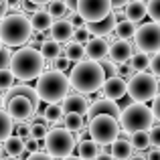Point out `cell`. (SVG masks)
<instances>
[{"label":"cell","instance_id":"1","mask_svg":"<svg viewBox=\"0 0 160 160\" xmlns=\"http://www.w3.org/2000/svg\"><path fill=\"white\" fill-rule=\"evenodd\" d=\"M103 81H106V73H103L102 65L95 61H87V59L81 63H75V67L69 73V85L81 95L99 91L103 87Z\"/></svg>","mask_w":160,"mask_h":160},{"label":"cell","instance_id":"2","mask_svg":"<svg viewBox=\"0 0 160 160\" xmlns=\"http://www.w3.org/2000/svg\"><path fill=\"white\" fill-rule=\"evenodd\" d=\"M32 37V24L24 12H8L0 20V41L4 47H22Z\"/></svg>","mask_w":160,"mask_h":160},{"label":"cell","instance_id":"3","mask_svg":"<svg viewBox=\"0 0 160 160\" xmlns=\"http://www.w3.org/2000/svg\"><path fill=\"white\" fill-rule=\"evenodd\" d=\"M14 79L20 81H31L37 79L41 73H45V59L37 49L32 47H20L16 51H12V59H10V67Z\"/></svg>","mask_w":160,"mask_h":160},{"label":"cell","instance_id":"4","mask_svg":"<svg viewBox=\"0 0 160 160\" xmlns=\"http://www.w3.org/2000/svg\"><path fill=\"white\" fill-rule=\"evenodd\" d=\"M69 77L61 71H45L37 77V95L45 103H59L69 95Z\"/></svg>","mask_w":160,"mask_h":160},{"label":"cell","instance_id":"5","mask_svg":"<svg viewBox=\"0 0 160 160\" xmlns=\"http://www.w3.org/2000/svg\"><path fill=\"white\" fill-rule=\"evenodd\" d=\"M118 122H120L122 132L130 136V134H134V132H148L156 120H154L152 109L146 106V103L132 102L120 112Z\"/></svg>","mask_w":160,"mask_h":160},{"label":"cell","instance_id":"6","mask_svg":"<svg viewBox=\"0 0 160 160\" xmlns=\"http://www.w3.org/2000/svg\"><path fill=\"white\" fill-rule=\"evenodd\" d=\"M158 85H160V81H156V77L152 73H148V71L134 73L128 79V95L132 98V102H138V103L152 102L160 93Z\"/></svg>","mask_w":160,"mask_h":160},{"label":"cell","instance_id":"7","mask_svg":"<svg viewBox=\"0 0 160 160\" xmlns=\"http://www.w3.org/2000/svg\"><path fill=\"white\" fill-rule=\"evenodd\" d=\"M87 132H89L91 140L95 144L103 146V144H113V142L120 138L122 128L118 118H109V116H98L91 118L89 124H87Z\"/></svg>","mask_w":160,"mask_h":160},{"label":"cell","instance_id":"8","mask_svg":"<svg viewBox=\"0 0 160 160\" xmlns=\"http://www.w3.org/2000/svg\"><path fill=\"white\" fill-rule=\"evenodd\" d=\"M75 146V136L71 132H67L65 128H51L45 138V152L51 158H67L73 154Z\"/></svg>","mask_w":160,"mask_h":160},{"label":"cell","instance_id":"9","mask_svg":"<svg viewBox=\"0 0 160 160\" xmlns=\"http://www.w3.org/2000/svg\"><path fill=\"white\" fill-rule=\"evenodd\" d=\"M134 47L136 51H144L154 55L160 51V24L158 22H144L136 28L134 35Z\"/></svg>","mask_w":160,"mask_h":160},{"label":"cell","instance_id":"10","mask_svg":"<svg viewBox=\"0 0 160 160\" xmlns=\"http://www.w3.org/2000/svg\"><path fill=\"white\" fill-rule=\"evenodd\" d=\"M112 0H77V8H75V12L85 20V24L99 22L108 14H112Z\"/></svg>","mask_w":160,"mask_h":160},{"label":"cell","instance_id":"11","mask_svg":"<svg viewBox=\"0 0 160 160\" xmlns=\"http://www.w3.org/2000/svg\"><path fill=\"white\" fill-rule=\"evenodd\" d=\"M6 112H8V116L12 118L14 124H24L27 120H31V118L35 116L37 109L27 98H22V95H12L6 102Z\"/></svg>","mask_w":160,"mask_h":160},{"label":"cell","instance_id":"12","mask_svg":"<svg viewBox=\"0 0 160 160\" xmlns=\"http://www.w3.org/2000/svg\"><path fill=\"white\" fill-rule=\"evenodd\" d=\"M109 55V43L103 37H91L85 43V59L87 61L102 63L103 59H108Z\"/></svg>","mask_w":160,"mask_h":160},{"label":"cell","instance_id":"13","mask_svg":"<svg viewBox=\"0 0 160 160\" xmlns=\"http://www.w3.org/2000/svg\"><path fill=\"white\" fill-rule=\"evenodd\" d=\"M136 53V47H134V43H130V41H122L118 39L116 43L109 45V61H113L116 65H122V63H128L130 59H132V55Z\"/></svg>","mask_w":160,"mask_h":160},{"label":"cell","instance_id":"14","mask_svg":"<svg viewBox=\"0 0 160 160\" xmlns=\"http://www.w3.org/2000/svg\"><path fill=\"white\" fill-rule=\"evenodd\" d=\"M120 106H118V102H112V99H95L93 103L89 106L87 109V118H98V116H109V118H120Z\"/></svg>","mask_w":160,"mask_h":160},{"label":"cell","instance_id":"15","mask_svg":"<svg viewBox=\"0 0 160 160\" xmlns=\"http://www.w3.org/2000/svg\"><path fill=\"white\" fill-rule=\"evenodd\" d=\"M103 98L106 99H112V102H118V99H122L126 93H128V81L122 77H108L106 81H103Z\"/></svg>","mask_w":160,"mask_h":160},{"label":"cell","instance_id":"16","mask_svg":"<svg viewBox=\"0 0 160 160\" xmlns=\"http://www.w3.org/2000/svg\"><path fill=\"white\" fill-rule=\"evenodd\" d=\"M73 32H75V28L71 27V22L69 20H65V18H61V20H53V24H51V28H49V39L55 41V43H71L73 41Z\"/></svg>","mask_w":160,"mask_h":160},{"label":"cell","instance_id":"17","mask_svg":"<svg viewBox=\"0 0 160 160\" xmlns=\"http://www.w3.org/2000/svg\"><path fill=\"white\" fill-rule=\"evenodd\" d=\"M63 112L65 113H79V116H87V109H89V103H87V98L81 93H69L61 103Z\"/></svg>","mask_w":160,"mask_h":160},{"label":"cell","instance_id":"18","mask_svg":"<svg viewBox=\"0 0 160 160\" xmlns=\"http://www.w3.org/2000/svg\"><path fill=\"white\" fill-rule=\"evenodd\" d=\"M116 24H118V18L112 10V14H108L103 20H99V22H89V24H85V28L89 31L91 37H103V39H106V37H109L116 31Z\"/></svg>","mask_w":160,"mask_h":160},{"label":"cell","instance_id":"19","mask_svg":"<svg viewBox=\"0 0 160 160\" xmlns=\"http://www.w3.org/2000/svg\"><path fill=\"white\" fill-rule=\"evenodd\" d=\"M124 16H126V20H130V22L140 24L142 20L148 16V12H146V2H140V0H130V2L124 6Z\"/></svg>","mask_w":160,"mask_h":160},{"label":"cell","instance_id":"20","mask_svg":"<svg viewBox=\"0 0 160 160\" xmlns=\"http://www.w3.org/2000/svg\"><path fill=\"white\" fill-rule=\"evenodd\" d=\"M12 95H22V98H27L28 102L35 106V109H39L41 99H39V95H37V89H35V87L27 85V83H20V85H12L10 89L6 91V98H12Z\"/></svg>","mask_w":160,"mask_h":160},{"label":"cell","instance_id":"21","mask_svg":"<svg viewBox=\"0 0 160 160\" xmlns=\"http://www.w3.org/2000/svg\"><path fill=\"white\" fill-rule=\"evenodd\" d=\"M28 20H31V24H32V31H39V32H43V31H49L51 28V24H53V18H51V14H49L47 10H35L31 16H28Z\"/></svg>","mask_w":160,"mask_h":160},{"label":"cell","instance_id":"22","mask_svg":"<svg viewBox=\"0 0 160 160\" xmlns=\"http://www.w3.org/2000/svg\"><path fill=\"white\" fill-rule=\"evenodd\" d=\"M134 154V148L130 144V140H124V138H118L112 144V156L113 160H130Z\"/></svg>","mask_w":160,"mask_h":160},{"label":"cell","instance_id":"23","mask_svg":"<svg viewBox=\"0 0 160 160\" xmlns=\"http://www.w3.org/2000/svg\"><path fill=\"white\" fill-rule=\"evenodd\" d=\"M63 57L69 63H81V61H85V47L71 41V43H67L63 47Z\"/></svg>","mask_w":160,"mask_h":160},{"label":"cell","instance_id":"24","mask_svg":"<svg viewBox=\"0 0 160 160\" xmlns=\"http://www.w3.org/2000/svg\"><path fill=\"white\" fill-rule=\"evenodd\" d=\"M39 53L43 55L45 61H55L57 57L63 55V47L59 43H55V41H51V39H45L43 45H41V49H39Z\"/></svg>","mask_w":160,"mask_h":160},{"label":"cell","instance_id":"25","mask_svg":"<svg viewBox=\"0 0 160 160\" xmlns=\"http://www.w3.org/2000/svg\"><path fill=\"white\" fill-rule=\"evenodd\" d=\"M77 150L81 160H95L99 156V144H95L93 140H81L77 144Z\"/></svg>","mask_w":160,"mask_h":160},{"label":"cell","instance_id":"26","mask_svg":"<svg viewBox=\"0 0 160 160\" xmlns=\"http://www.w3.org/2000/svg\"><path fill=\"white\" fill-rule=\"evenodd\" d=\"M2 150L8 154V156H14V158H20L27 150H24V140H20L18 136H10L6 142H4Z\"/></svg>","mask_w":160,"mask_h":160},{"label":"cell","instance_id":"27","mask_svg":"<svg viewBox=\"0 0 160 160\" xmlns=\"http://www.w3.org/2000/svg\"><path fill=\"white\" fill-rule=\"evenodd\" d=\"M136 28L138 24L130 22V20H120V22L116 24V39H122V41H130L134 39V35H136Z\"/></svg>","mask_w":160,"mask_h":160},{"label":"cell","instance_id":"28","mask_svg":"<svg viewBox=\"0 0 160 160\" xmlns=\"http://www.w3.org/2000/svg\"><path fill=\"white\" fill-rule=\"evenodd\" d=\"M12 130H14V122L8 116L6 109H0V142H6L12 136Z\"/></svg>","mask_w":160,"mask_h":160},{"label":"cell","instance_id":"29","mask_svg":"<svg viewBox=\"0 0 160 160\" xmlns=\"http://www.w3.org/2000/svg\"><path fill=\"white\" fill-rule=\"evenodd\" d=\"M150 57L152 55H148L144 51H136L132 55V59H130V65H132V69L136 73H142V71H146L150 67Z\"/></svg>","mask_w":160,"mask_h":160},{"label":"cell","instance_id":"30","mask_svg":"<svg viewBox=\"0 0 160 160\" xmlns=\"http://www.w3.org/2000/svg\"><path fill=\"white\" fill-rule=\"evenodd\" d=\"M130 144H132L134 150H140V152H144V150L150 148V134L148 132H134L130 134Z\"/></svg>","mask_w":160,"mask_h":160},{"label":"cell","instance_id":"31","mask_svg":"<svg viewBox=\"0 0 160 160\" xmlns=\"http://www.w3.org/2000/svg\"><path fill=\"white\" fill-rule=\"evenodd\" d=\"M63 128L71 134L79 132L83 128V116H79V113H65L63 116Z\"/></svg>","mask_w":160,"mask_h":160},{"label":"cell","instance_id":"32","mask_svg":"<svg viewBox=\"0 0 160 160\" xmlns=\"http://www.w3.org/2000/svg\"><path fill=\"white\" fill-rule=\"evenodd\" d=\"M47 12L51 14L53 20H61L65 14H69V10H67V6H65L63 0H51V2L47 4Z\"/></svg>","mask_w":160,"mask_h":160},{"label":"cell","instance_id":"33","mask_svg":"<svg viewBox=\"0 0 160 160\" xmlns=\"http://www.w3.org/2000/svg\"><path fill=\"white\" fill-rule=\"evenodd\" d=\"M63 116H65V112H63L61 103H49L47 109H45V118H47L49 124H57V122H63Z\"/></svg>","mask_w":160,"mask_h":160},{"label":"cell","instance_id":"34","mask_svg":"<svg viewBox=\"0 0 160 160\" xmlns=\"http://www.w3.org/2000/svg\"><path fill=\"white\" fill-rule=\"evenodd\" d=\"M47 132H49V126L47 124H37V122H32L31 124V138L32 140H45L47 138Z\"/></svg>","mask_w":160,"mask_h":160},{"label":"cell","instance_id":"35","mask_svg":"<svg viewBox=\"0 0 160 160\" xmlns=\"http://www.w3.org/2000/svg\"><path fill=\"white\" fill-rule=\"evenodd\" d=\"M14 85V75H12L10 69H2L0 71V93L2 91H8Z\"/></svg>","mask_w":160,"mask_h":160},{"label":"cell","instance_id":"36","mask_svg":"<svg viewBox=\"0 0 160 160\" xmlns=\"http://www.w3.org/2000/svg\"><path fill=\"white\" fill-rule=\"evenodd\" d=\"M146 12L152 18V22L160 24V0H148L146 2Z\"/></svg>","mask_w":160,"mask_h":160},{"label":"cell","instance_id":"37","mask_svg":"<svg viewBox=\"0 0 160 160\" xmlns=\"http://www.w3.org/2000/svg\"><path fill=\"white\" fill-rule=\"evenodd\" d=\"M99 65H102L103 73H106V79H108V77H116V75H118V65H116L113 61H109V59H103Z\"/></svg>","mask_w":160,"mask_h":160},{"label":"cell","instance_id":"38","mask_svg":"<svg viewBox=\"0 0 160 160\" xmlns=\"http://www.w3.org/2000/svg\"><path fill=\"white\" fill-rule=\"evenodd\" d=\"M136 73V71L132 69V65H130V61L128 63H122V65H118V77H122V79H126L128 81L132 75Z\"/></svg>","mask_w":160,"mask_h":160},{"label":"cell","instance_id":"39","mask_svg":"<svg viewBox=\"0 0 160 160\" xmlns=\"http://www.w3.org/2000/svg\"><path fill=\"white\" fill-rule=\"evenodd\" d=\"M89 39H91V35H89L87 28H77V31L73 32V41H75V43H79V45H83V47H85V43Z\"/></svg>","mask_w":160,"mask_h":160},{"label":"cell","instance_id":"40","mask_svg":"<svg viewBox=\"0 0 160 160\" xmlns=\"http://www.w3.org/2000/svg\"><path fill=\"white\" fill-rule=\"evenodd\" d=\"M10 59H12V51H10V47H4L2 51H0V71H2V69H8V67H10Z\"/></svg>","mask_w":160,"mask_h":160},{"label":"cell","instance_id":"41","mask_svg":"<svg viewBox=\"0 0 160 160\" xmlns=\"http://www.w3.org/2000/svg\"><path fill=\"white\" fill-rule=\"evenodd\" d=\"M16 134L14 136H18L20 140H28V138H31V124H27V122H24V124H16Z\"/></svg>","mask_w":160,"mask_h":160},{"label":"cell","instance_id":"42","mask_svg":"<svg viewBox=\"0 0 160 160\" xmlns=\"http://www.w3.org/2000/svg\"><path fill=\"white\" fill-rule=\"evenodd\" d=\"M148 134H150V148H160V126H152Z\"/></svg>","mask_w":160,"mask_h":160},{"label":"cell","instance_id":"43","mask_svg":"<svg viewBox=\"0 0 160 160\" xmlns=\"http://www.w3.org/2000/svg\"><path fill=\"white\" fill-rule=\"evenodd\" d=\"M148 69H150V73H152L154 77H160V51L150 57V67Z\"/></svg>","mask_w":160,"mask_h":160},{"label":"cell","instance_id":"44","mask_svg":"<svg viewBox=\"0 0 160 160\" xmlns=\"http://www.w3.org/2000/svg\"><path fill=\"white\" fill-rule=\"evenodd\" d=\"M67 20L71 22V27H73L75 31H77V28H85V20H83L77 12H69V14H67Z\"/></svg>","mask_w":160,"mask_h":160},{"label":"cell","instance_id":"45","mask_svg":"<svg viewBox=\"0 0 160 160\" xmlns=\"http://www.w3.org/2000/svg\"><path fill=\"white\" fill-rule=\"evenodd\" d=\"M150 109H152V113H154V120L160 122V93L152 99V108H150Z\"/></svg>","mask_w":160,"mask_h":160},{"label":"cell","instance_id":"46","mask_svg":"<svg viewBox=\"0 0 160 160\" xmlns=\"http://www.w3.org/2000/svg\"><path fill=\"white\" fill-rule=\"evenodd\" d=\"M27 160H55V158H51L47 152H32V154H28Z\"/></svg>","mask_w":160,"mask_h":160},{"label":"cell","instance_id":"47","mask_svg":"<svg viewBox=\"0 0 160 160\" xmlns=\"http://www.w3.org/2000/svg\"><path fill=\"white\" fill-rule=\"evenodd\" d=\"M24 150L27 152H37V140H32V138H28V140H24Z\"/></svg>","mask_w":160,"mask_h":160},{"label":"cell","instance_id":"48","mask_svg":"<svg viewBox=\"0 0 160 160\" xmlns=\"http://www.w3.org/2000/svg\"><path fill=\"white\" fill-rule=\"evenodd\" d=\"M146 160H160V148H150L146 154Z\"/></svg>","mask_w":160,"mask_h":160},{"label":"cell","instance_id":"49","mask_svg":"<svg viewBox=\"0 0 160 160\" xmlns=\"http://www.w3.org/2000/svg\"><path fill=\"white\" fill-rule=\"evenodd\" d=\"M128 2H130V0H112V8H113V10H122Z\"/></svg>","mask_w":160,"mask_h":160},{"label":"cell","instance_id":"50","mask_svg":"<svg viewBox=\"0 0 160 160\" xmlns=\"http://www.w3.org/2000/svg\"><path fill=\"white\" fill-rule=\"evenodd\" d=\"M22 8H24V14H27V12H35L37 10V4L28 2V0H22Z\"/></svg>","mask_w":160,"mask_h":160},{"label":"cell","instance_id":"51","mask_svg":"<svg viewBox=\"0 0 160 160\" xmlns=\"http://www.w3.org/2000/svg\"><path fill=\"white\" fill-rule=\"evenodd\" d=\"M63 2H65V6H67L69 12H75V8H77V0H63Z\"/></svg>","mask_w":160,"mask_h":160},{"label":"cell","instance_id":"52","mask_svg":"<svg viewBox=\"0 0 160 160\" xmlns=\"http://www.w3.org/2000/svg\"><path fill=\"white\" fill-rule=\"evenodd\" d=\"M130 160H146V154L138 150V152H134V154H132V158H130Z\"/></svg>","mask_w":160,"mask_h":160},{"label":"cell","instance_id":"53","mask_svg":"<svg viewBox=\"0 0 160 160\" xmlns=\"http://www.w3.org/2000/svg\"><path fill=\"white\" fill-rule=\"evenodd\" d=\"M95 160H113V156H112V154H99Z\"/></svg>","mask_w":160,"mask_h":160},{"label":"cell","instance_id":"54","mask_svg":"<svg viewBox=\"0 0 160 160\" xmlns=\"http://www.w3.org/2000/svg\"><path fill=\"white\" fill-rule=\"evenodd\" d=\"M4 106H6V95H2V93H0V109H6Z\"/></svg>","mask_w":160,"mask_h":160},{"label":"cell","instance_id":"55","mask_svg":"<svg viewBox=\"0 0 160 160\" xmlns=\"http://www.w3.org/2000/svg\"><path fill=\"white\" fill-rule=\"evenodd\" d=\"M6 14H8V6H2V8H0V20H2Z\"/></svg>","mask_w":160,"mask_h":160},{"label":"cell","instance_id":"56","mask_svg":"<svg viewBox=\"0 0 160 160\" xmlns=\"http://www.w3.org/2000/svg\"><path fill=\"white\" fill-rule=\"evenodd\" d=\"M28 2H32V4H37V6H39V4H49L51 0H28Z\"/></svg>","mask_w":160,"mask_h":160},{"label":"cell","instance_id":"57","mask_svg":"<svg viewBox=\"0 0 160 160\" xmlns=\"http://www.w3.org/2000/svg\"><path fill=\"white\" fill-rule=\"evenodd\" d=\"M63 160H81L79 156H73V154H71V156H67V158H63Z\"/></svg>","mask_w":160,"mask_h":160},{"label":"cell","instance_id":"58","mask_svg":"<svg viewBox=\"0 0 160 160\" xmlns=\"http://www.w3.org/2000/svg\"><path fill=\"white\" fill-rule=\"evenodd\" d=\"M2 6H8V0H0V8Z\"/></svg>","mask_w":160,"mask_h":160},{"label":"cell","instance_id":"59","mask_svg":"<svg viewBox=\"0 0 160 160\" xmlns=\"http://www.w3.org/2000/svg\"><path fill=\"white\" fill-rule=\"evenodd\" d=\"M2 160H20V158H14V156H6V158H2Z\"/></svg>","mask_w":160,"mask_h":160},{"label":"cell","instance_id":"60","mask_svg":"<svg viewBox=\"0 0 160 160\" xmlns=\"http://www.w3.org/2000/svg\"><path fill=\"white\" fill-rule=\"evenodd\" d=\"M2 49H4V45H2V41H0V51H2Z\"/></svg>","mask_w":160,"mask_h":160},{"label":"cell","instance_id":"61","mask_svg":"<svg viewBox=\"0 0 160 160\" xmlns=\"http://www.w3.org/2000/svg\"><path fill=\"white\" fill-rule=\"evenodd\" d=\"M140 2H148V0H140Z\"/></svg>","mask_w":160,"mask_h":160}]
</instances>
